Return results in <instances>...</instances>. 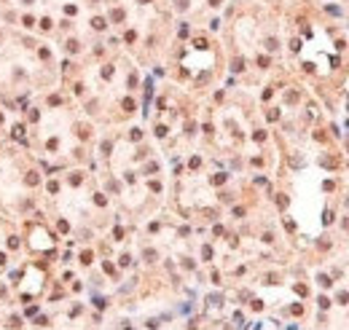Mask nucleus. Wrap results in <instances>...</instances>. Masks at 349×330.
Returning <instances> with one entry per match:
<instances>
[]
</instances>
